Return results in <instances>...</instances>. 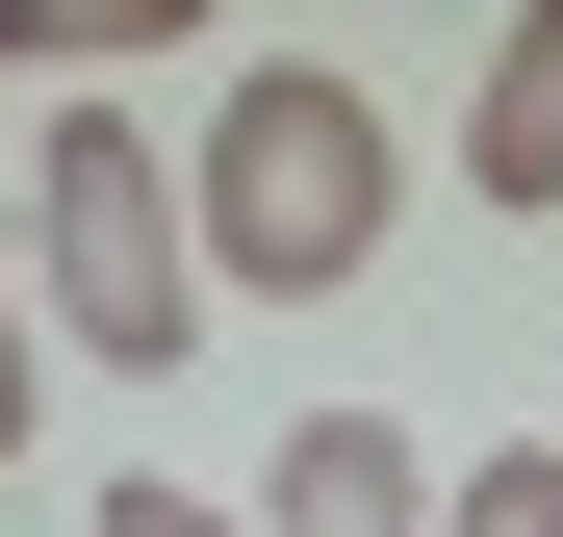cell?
I'll use <instances>...</instances> for the list:
<instances>
[{
    "mask_svg": "<svg viewBox=\"0 0 563 537\" xmlns=\"http://www.w3.org/2000/svg\"><path fill=\"white\" fill-rule=\"evenodd\" d=\"M179 205H206V307H231V282H256V307H333L358 256L410 231V128L358 103V77L256 52L231 103H206V154H179Z\"/></svg>",
    "mask_w": 563,
    "mask_h": 537,
    "instance_id": "cell-1",
    "label": "cell"
},
{
    "mask_svg": "<svg viewBox=\"0 0 563 537\" xmlns=\"http://www.w3.org/2000/svg\"><path fill=\"white\" fill-rule=\"evenodd\" d=\"M0 256H26L52 358H129V384H154V358L206 333V205H179V154L129 128V77H77V103H52V154H26V231H0Z\"/></svg>",
    "mask_w": 563,
    "mask_h": 537,
    "instance_id": "cell-2",
    "label": "cell"
},
{
    "mask_svg": "<svg viewBox=\"0 0 563 537\" xmlns=\"http://www.w3.org/2000/svg\"><path fill=\"white\" fill-rule=\"evenodd\" d=\"M231 537H435V435L410 410H282V461Z\"/></svg>",
    "mask_w": 563,
    "mask_h": 537,
    "instance_id": "cell-3",
    "label": "cell"
},
{
    "mask_svg": "<svg viewBox=\"0 0 563 537\" xmlns=\"http://www.w3.org/2000/svg\"><path fill=\"white\" fill-rule=\"evenodd\" d=\"M461 205H563V0H512V26H487V103H461Z\"/></svg>",
    "mask_w": 563,
    "mask_h": 537,
    "instance_id": "cell-4",
    "label": "cell"
},
{
    "mask_svg": "<svg viewBox=\"0 0 563 537\" xmlns=\"http://www.w3.org/2000/svg\"><path fill=\"white\" fill-rule=\"evenodd\" d=\"M0 52L26 77H154V52H206V0H0Z\"/></svg>",
    "mask_w": 563,
    "mask_h": 537,
    "instance_id": "cell-5",
    "label": "cell"
},
{
    "mask_svg": "<svg viewBox=\"0 0 563 537\" xmlns=\"http://www.w3.org/2000/svg\"><path fill=\"white\" fill-rule=\"evenodd\" d=\"M435 537H563V435H512V461H435Z\"/></svg>",
    "mask_w": 563,
    "mask_h": 537,
    "instance_id": "cell-6",
    "label": "cell"
},
{
    "mask_svg": "<svg viewBox=\"0 0 563 537\" xmlns=\"http://www.w3.org/2000/svg\"><path fill=\"white\" fill-rule=\"evenodd\" d=\"M26 384H52V307H26V256H0V461H26Z\"/></svg>",
    "mask_w": 563,
    "mask_h": 537,
    "instance_id": "cell-7",
    "label": "cell"
},
{
    "mask_svg": "<svg viewBox=\"0 0 563 537\" xmlns=\"http://www.w3.org/2000/svg\"><path fill=\"white\" fill-rule=\"evenodd\" d=\"M103 537H231V512L206 486H103Z\"/></svg>",
    "mask_w": 563,
    "mask_h": 537,
    "instance_id": "cell-8",
    "label": "cell"
}]
</instances>
